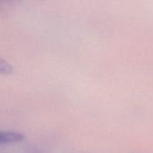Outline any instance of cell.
I'll list each match as a JSON object with an SVG mask.
<instances>
[{
	"instance_id": "6da1fadb",
	"label": "cell",
	"mask_w": 153,
	"mask_h": 153,
	"mask_svg": "<svg viewBox=\"0 0 153 153\" xmlns=\"http://www.w3.org/2000/svg\"><path fill=\"white\" fill-rule=\"evenodd\" d=\"M24 135L21 133L14 131H3L0 130V145L13 144L22 142Z\"/></svg>"
},
{
	"instance_id": "7a4b0ae2",
	"label": "cell",
	"mask_w": 153,
	"mask_h": 153,
	"mask_svg": "<svg viewBox=\"0 0 153 153\" xmlns=\"http://www.w3.org/2000/svg\"><path fill=\"white\" fill-rule=\"evenodd\" d=\"M13 72V66L9 62L0 57V74L7 75Z\"/></svg>"
}]
</instances>
